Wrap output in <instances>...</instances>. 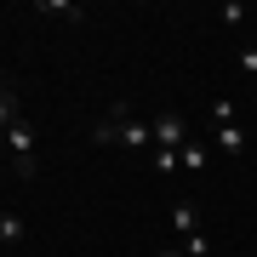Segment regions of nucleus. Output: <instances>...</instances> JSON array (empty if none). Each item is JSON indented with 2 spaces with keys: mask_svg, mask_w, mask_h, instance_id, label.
Returning <instances> with one entry per match:
<instances>
[{
  "mask_svg": "<svg viewBox=\"0 0 257 257\" xmlns=\"http://www.w3.org/2000/svg\"><path fill=\"white\" fill-rule=\"evenodd\" d=\"M217 18H223V23H229V29H240V23H246V6H240V0H229V6H223V12H217Z\"/></svg>",
  "mask_w": 257,
  "mask_h": 257,
  "instance_id": "f8f14e48",
  "label": "nucleus"
},
{
  "mask_svg": "<svg viewBox=\"0 0 257 257\" xmlns=\"http://www.w3.org/2000/svg\"><path fill=\"white\" fill-rule=\"evenodd\" d=\"M23 240H29V223L18 217V211L0 206V246H23Z\"/></svg>",
  "mask_w": 257,
  "mask_h": 257,
  "instance_id": "20e7f679",
  "label": "nucleus"
},
{
  "mask_svg": "<svg viewBox=\"0 0 257 257\" xmlns=\"http://www.w3.org/2000/svg\"><path fill=\"white\" fill-rule=\"evenodd\" d=\"M149 166H155L160 177H172V172H183V155H172V149H155V155H149Z\"/></svg>",
  "mask_w": 257,
  "mask_h": 257,
  "instance_id": "6e6552de",
  "label": "nucleus"
},
{
  "mask_svg": "<svg viewBox=\"0 0 257 257\" xmlns=\"http://www.w3.org/2000/svg\"><path fill=\"white\" fill-rule=\"evenodd\" d=\"M97 143H120V149H155V126L132 109V103H114L109 114L97 120Z\"/></svg>",
  "mask_w": 257,
  "mask_h": 257,
  "instance_id": "f257e3e1",
  "label": "nucleus"
},
{
  "mask_svg": "<svg viewBox=\"0 0 257 257\" xmlns=\"http://www.w3.org/2000/svg\"><path fill=\"white\" fill-rule=\"evenodd\" d=\"M160 257H183V251H177V246H166V251H160Z\"/></svg>",
  "mask_w": 257,
  "mask_h": 257,
  "instance_id": "4468645a",
  "label": "nucleus"
},
{
  "mask_svg": "<svg viewBox=\"0 0 257 257\" xmlns=\"http://www.w3.org/2000/svg\"><path fill=\"white\" fill-rule=\"evenodd\" d=\"M0 155H6V132H0Z\"/></svg>",
  "mask_w": 257,
  "mask_h": 257,
  "instance_id": "2eb2a0df",
  "label": "nucleus"
},
{
  "mask_svg": "<svg viewBox=\"0 0 257 257\" xmlns=\"http://www.w3.org/2000/svg\"><path fill=\"white\" fill-rule=\"evenodd\" d=\"M172 229L183 234V240H189V234H200V211H194V206H177V211H172Z\"/></svg>",
  "mask_w": 257,
  "mask_h": 257,
  "instance_id": "423d86ee",
  "label": "nucleus"
},
{
  "mask_svg": "<svg viewBox=\"0 0 257 257\" xmlns=\"http://www.w3.org/2000/svg\"><path fill=\"white\" fill-rule=\"evenodd\" d=\"M183 143H189V120L166 109V114L155 120V149H172V155H177V149H183Z\"/></svg>",
  "mask_w": 257,
  "mask_h": 257,
  "instance_id": "f03ea898",
  "label": "nucleus"
},
{
  "mask_svg": "<svg viewBox=\"0 0 257 257\" xmlns=\"http://www.w3.org/2000/svg\"><path fill=\"white\" fill-rule=\"evenodd\" d=\"M217 149L223 155H240V149H246V132L240 126H217Z\"/></svg>",
  "mask_w": 257,
  "mask_h": 257,
  "instance_id": "1a4fd4ad",
  "label": "nucleus"
},
{
  "mask_svg": "<svg viewBox=\"0 0 257 257\" xmlns=\"http://www.w3.org/2000/svg\"><path fill=\"white\" fill-rule=\"evenodd\" d=\"M240 74H251V80H257V46H240Z\"/></svg>",
  "mask_w": 257,
  "mask_h": 257,
  "instance_id": "ddd939ff",
  "label": "nucleus"
},
{
  "mask_svg": "<svg viewBox=\"0 0 257 257\" xmlns=\"http://www.w3.org/2000/svg\"><path fill=\"white\" fill-rule=\"evenodd\" d=\"M6 155L12 160H29V155H35V126H29V120L6 126Z\"/></svg>",
  "mask_w": 257,
  "mask_h": 257,
  "instance_id": "7ed1b4c3",
  "label": "nucleus"
},
{
  "mask_svg": "<svg viewBox=\"0 0 257 257\" xmlns=\"http://www.w3.org/2000/svg\"><path fill=\"white\" fill-rule=\"evenodd\" d=\"M177 251H183V257H206V251H211V240H206V234H189Z\"/></svg>",
  "mask_w": 257,
  "mask_h": 257,
  "instance_id": "9b49d317",
  "label": "nucleus"
},
{
  "mask_svg": "<svg viewBox=\"0 0 257 257\" xmlns=\"http://www.w3.org/2000/svg\"><path fill=\"white\" fill-rule=\"evenodd\" d=\"M6 92H12V86H6V80H0V97H6Z\"/></svg>",
  "mask_w": 257,
  "mask_h": 257,
  "instance_id": "dca6fc26",
  "label": "nucleus"
},
{
  "mask_svg": "<svg viewBox=\"0 0 257 257\" xmlns=\"http://www.w3.org/2000/svg\"><path fill=\"white\" fill-rule=\"evenodd\" d=\"M234 109H240V103L217 97V103H211V126H240V120H234Z\"/></svg>",
  "mask_w": 257,
  "mask_h": 257,
  "instance_id": "9d476101",
  "label": "nucleus"
},
{
  "mask_svg": "<svg viewBox=\"0 0 257 257\" xmlns=\"http://www.w3.org/2000/svg\"><path fill=\"white\" fill-rule=\"evenodd\" d=\"M18 120H29V109L18 103V92H6V97H0V132H6V126H18Z\"/></svg>",
  "mask_w": 257,
  "mask_h": 257,
  "instance_id": "0eeeda50",
  "label": "nucleus"
},
{
  "mask_svg": "<svg viewBox=\"0 0 257 257\" xmlns=\"http://www.w3.org/2000/svg\"><path fill=\"white\" fill-rule=\"evenodd\" d=\"M177 155H183V172H200V166L211 160V143H200V138H189L183 149H177Z\"/></svg>",
  "mask_w": 257,
  "mask_h": 257,
  "instance_id": "39448f33",
  "label": "nucleus"
},
{
  "mask_svg": "<svg viewBox=\"0 0 257 257\" xmlns=\"http://www.w3.org/2000/svg\"><path fill=\"white\" fill-rule=\"evenodd\" d=\"M251 46H257V40H251Z\"/></svg>",
  "mask_w": 257,
  "mask_h": 257,
  "instance_id": "f3484780",
  "label": "nucleus"
}]
</instances>
